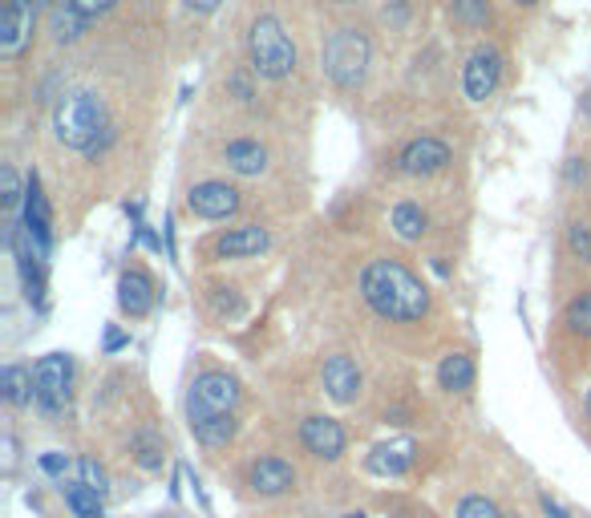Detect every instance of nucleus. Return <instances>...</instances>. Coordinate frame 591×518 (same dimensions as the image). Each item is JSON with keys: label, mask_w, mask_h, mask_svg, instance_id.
Here are the masks:
<instances>
[{"label": "nucleus", "mask_w": 591, "mask_h": 518, "mask_svg": "<svg viewBox=\"0 0 591 518\" xmlns=\"http://www.w3.org/2000/svg\"><path fill=\"white\" fill-rule=\"evenodd\" d=\"M361 296L381 320L409 324L430 312V292L426 284L402 264V260H373L361 267Z\"/></svg>", "instance_id": "1"}, {"label": "nucleus", "mask_w": 591, "mask_h": 518, "mask_svg": "<svg viewBox=\"0 0 591 518\" xmlns=\"http://www.w3.org/2000/svg\"><path fill=\"white\" fill-rule=\"evenodd\" d=\"M54 130L69 150H85V154H94L97 142L109 134L106 102H102L97 93H90V90L66 93V97L57 102V110H54Z\"/></svg>", "instance_id": "2"}, {"label": "nucleus", "mask_w": 591, "mask_h": 518, "mask_svg": "<svg viewBox=\"0 0 591 518\" xmlns=\"http://www.w3.org/2000/svg\"><path fill=\"white\" fill-rule=\"evenodd\" d=\"M247 57H252V69L259 78L280 81L296 69V45L292 37L283 33V25L276 16H256L252 21V33H247Z\"/></svg>", "instance_id": "3"}, {"label": "nucleus", "mask_w": 591, "mask_h": 518, "mask_svg": "<svg viewBox=\"0 0 591 518\" xmlns=\"http://www.w3.org/2000/svg\"><path fill=\"white\" fill-rule=\"evenodd\" d=\"M369 69V37L361 28H336L324 45V73L340 90H357Z\"/></svg>", "instance_id": "4"}, {"label": "nucleus", "mask_w": 591, "mask_h": 518, "mask_svg": "<svg viewBox=\"0 0 591 518\" xmlns=\"http://www.w3.org/2000/svg\"><path fill=\"white\" fill-rule=\"evenodd\" d=\"M240 405V381L231 372H202L187 393V422H207V417H231Z\"/></svg>", "instance_id": "5"}, {"label": "nucleus", "mask_w": 591, "mask_h": 518, "mask_svg": "<svg viewBox=\"0 0 591 518\" xmlns=\"http://www.w3.org/2000/svg\"><path fill=\"white\" fill-rule=\"evenodd\" d=\"M33 385H37V405L45 413H61L73 393V360L69 353H49L33 365Z\"/></svg>", "instance_id": "6"}, {"label": "nucleus", "mask_w": 591, "mask_h": 518, "mask_svg": "<svg viewBox=\"0 0 591 518\" xmlns=\"http://www.w3.org/2000/svg\"><path fill=\"white\" fill-rule=\"evenodd\" d=\"M300 441H304V450L312 453V458H321V462H336L340 453H345V446H349V434H345V426L336 422V417H304V426H300Z\"/></svg>", "instance_id": "7"}, {"label": "nucleus", "mask_w": 591, "mask_h": 518, "mask_svg": "<svg viewBox=\"0 0 591 518\" xmlns=\"http://www.w3.org/2000/svg\"><path fill=\"white\" fill-rule=\"evenodd\" d=\"M502 81V54L498 49H478V54L466 61V73H462V90L471 102H486L490 93L498 90Z\"/></svg>", "instance_id": "8"}, {"label": "nucleus", "mask_w": 591, "mask_h": 518, "mask_svg": "<svg viewBox=\"0 0 591 518\" xmlns=\"http://www.w3.org/2000/svg\"><path fill=\"white\" fill-rule=\"evenodd\" d=\"M187 207L199 215V219H228V215L240 211V191L228 183H199V186H190Z\"/></svg>", "instance_id": "9"}, {"label": "nucleus", "mask_w": 591, "mask_h": 518, "mask_svg": "<svg viewBox=\"0 0 591 518\" xmlns=\"http://www.w3.org/2000/svg\"><path fill=\"white\" fill-rule=\"evenodd\" d=\"M450 162V147L442 138H414L409 147L397 154V166L414 179H426V174H438Z\"/></svg>", "instance_id": "10"}, {"label": "nucleus", "mask_w": 591, "mask_h": 518, "mask_svg": "<svg viewBox=\"0 0 591 518\" xmlns=\"http://www.w3.org/2000/svg\"><path fill=\"white\" fill-rule=\"evenodd\" d=\"M417 462V441L414 438H393V441H381V446H373V453H369V474H376V479H402L405 470Z\"/></svg>", "instance_id": "11"}, {"label": "nucleus", "mask_w": 591, "mask_h": 518, "mask_svg": "<svg viewBox=\"0 0 591 518\" xmlns=\"http://www.w3.org/2000/svg\"><path fill=\"white\" fill-rule=\"evenodd\" d=\"M324 393L336 405H352V401L361 398V369H357V360H349L345 353L324 360Z\"/></svg>", "instance_id": "12"}, {"label": "nucleus", "mask_w": 591, "mask_h": 518, "mask_svg": "<svg viewBox=\"0 0 591 518\" xmlns=\"http://www.w3.org/2000/svg\"><path fill=\"white\" fill-rule=\"evenodd\" d=\"M154 300H159V292H154V279L142 272V267H126L118 279V304L126 316L142 320L154 308Z\"/></svg>", "instance_id": "13"}, {"label": "nucleus", "mask_w": 591, "mask_h": 518, "mask_svg": "<svg viewBox=\"0 0 591 518\" xmlns=\"http://www.w3.org/2000/svg\"><path fill=\"white\" fill-rule=\"evenodd\" d=\"M28 37H33V13L13 4V0H4V13H0V57H21L25 54Z\"/></svg>", "instance_id": "14"}, {"label": "nucleus", "mask_w": 591, "mask_h": 518, "mask_svg": "<svg viewBox=\"0 0 591 518\" xmlns=\"http://www.w3.org/2000/svg\"><path fill=\"white\" fill-rule=\"evenodd\" d=\"M247 482H252L256 494L276 498V494H288L296 486V470L292 462H283V458H259V462H252V470H247Z\"/></svg>", "instance_id": "15"}, {"label": "nucleus", "mask_w": 591, "mask_h": 518, "mask_svg": "<svg viewBox=\"0 0 591 518\" xmlns=\"http://www.w3.org/2000/svg\"><path fill=\"white\" fill-rule=\"evenodd\" d=\"M268 243H271V235L264 231V227L247 223V227H235V231H228V235H219L216 255H223V260H247V255L268 252Z\"/></svg>", "instance_id": "16"}, {"label": "nucleus", "mask_w": 591, "mask_h": 518, "mask_svg": "<svg viewBox=\"0 0 591 518\" xmlns=\"http://www.w3.org/2000/svg\"><path fill=\"white\" fill-rule=\"evenodd\" d=\"M49 223H54V219H49V203H45V195H40V183H37V179H28V191H25V231L40 243V248H45V252H49V240H54V235H49Z\"/></svg>", "instance_id": "17"}, {"label": "nucleus", "mask_w": 591, "mask_h": 518, "mask_svg": "<svg viewBox=\"0 0 591 518\" xmlns=\"http://www.w3.org/2000/svg\"><path fill=\"white\" fill-rule=\"evenodd\" d=\"M474 377H478V369H474L471 353H450V357H442V365H438V385H442L445 393H466V389L474 385Z\"/></svg>", "instance_id": "18"}, {"label": "nucleus", "mask_w": 591, "mask_h": 518, "mask_svg": "<svg viewBox=\"0 0 591 518\" xmlns=\"http://www.w3.org/2000/svg\"><path fill=\"white\" fill-rule=\"evenodd\" d=\"M130 450H135V462L147 470V474H159L162 465H166V438H162L159 429H150V426H142L130 438Z\"/></svg>", "instance_id": "19"}, {"label": "nucleus", "mask_w": 591, "mask_h": 518, "mask_svg": "<svg viewBox=\"0 0 591 518\" xmlns=\"http://www.w3.org/2000/svg\"><path fill=\"white\" fill-rule=\"evenodd\" d=\"M223 159H228V166L235 174H259L268 166V150L252 142V138H235V142L223 147Z\"/></svg>", "instance_id": "20"}, {"label": "nucleus", "mask_w": 591, "mask_h": 518, "mask_svg": "<svg viewBox=\"0 0 591 518\" xmlns=\"http://www.w3.org/2000/svg\"><path fill=\"white\" fill-rule=\"evenodd\" d=\"M61 494H66V506L73 510V518H106V498L90 491L85 482H66Z\"/></svg>", "instance_id": "21"}, {"label": "nucleus", "mask_w": 591, "mask_h": 518, "mask_svg": "<svg viewBox=\"0 0 591 518\" xmlns=\"http://www.w3.org/2000/svg\"><path fill=\"white\" fill-rule=\"evenodd\" d=\"M235 429H240V422H235V413H231V417H207V422H195L190 434H195V441L207 446V450H223V446L235 438Z\"/></svg>", "instance_id": "22"}, {"label": "nucleus", "mask_w": 591, "mask_h": 518, "mask_svg": "<svg viewBox=\"0 0 591 518\" xmlns=\"http://www.w3.org/2000/svg\"><path fill=\"white\" fill-rule=\"evenodd\" d=\"M0 389H4V401H9V405H28V401L37 398L33 372H28L25 365H9V369L0 372Z\"/></svg>", "instance_id": "23"}, {"label": "nucleus", "mask_w": 591, "mask_h": 518, "mask_svg": "<svg viewBox=\"0 0 591 518\" xmlns=\"http://www.w3.org/2000/svg\"><path fill=\"white\" fill-rule=\"evenodd\" d=\"M90 28V16H81L78 9H69V4H61V9H54L49 13V33H54V41H78L81 33Z\"/></svg>", "instance_id": "24"}, {"label": "nucleus", "mask_w": 591, "mask_h": 518, "mask_svg": "<svg viewBox=\"0 0 591 518\" xmlns=\"http://www.w3.org/2000/svg\"><path fill=\"white\" fill-rule=\"evenodd\" d=\"M393 231H397L402 240H421V235H426V211H421L417 203H397V207H393Z\"/></svg>", "instance_id": "25"}, {"label": "nucleus", "mask_w": 591, "mask_h": 518, "mask_svg": "<svg viewBox=\"0 0 591 518\" xmlns=\"http://www.w3.org/2000/svg\"><path fill=\"white\" fill-rule=\"evenodd\" d=\"M450 13H454L457 25H466V28L490 25V4H486V0H454Z\"/></svg>", "instance_id": "26"}, {"label": "nucleus", "mask_w": 591, "mask_h": 518, "mask_svg": "<svg viewBox=\"0 0 591 518\" xmlns=\"http://www.w3.org/2000/svg\"><path fill=\"white\" fill-rule=\"evenodd\" d=\"M567 329L576 336H591V288L567 304Z\"/></svg>", "instance_id": "27"}, {"label": "nucleus", "mask_w": 591, "mask_h": 518, "mask_svg": "<svg viewBox=\"0 0 591 518\" xmlns=\"http://www.w3.org/2000/svg\"><path fill=\"white\" fill-rule=\"evenodd\" d=\"M78 482H85V486L94 494H102V498H106V491H109V474L97 458H78Z\"/></svg>", "instance_id": "28"}, {"label": "nucleus", "mask_w": 591, "mask_h": 518, "mask_svg": "<svg viewBox=\"0 0 591 518\" xmlns=\"http://www.w3.org/2000/svg\"><path fill=\"white\" fill-rule=\"evenodd\" d=\"M457 518H507V515H502L486 494H466V498L457 503Z\"/></svg>", "instance_id": "29"}, {"label": "nucleus", "mask_w": 591, "mask_h": 518, "mask_svg": "<svg viewBox=\"0 0 591 518\" xmlns=\"http://www.w3.org/2000/svg\"><path fill=\"white\" fill-rule=\"evenodd\" d=\"M69 465H73V458H69L66 450H49V453H40L37 458V470L45 474V479H66Z\"/></svg>", "instance_id": "30"}, {"label": "nucleus", "mask_w": 591, "mask_h": 518, "mask_svg": "<svg viewBox=\"0 0 591 518\" xmlns=\"http://www.w3.org/2000/svg\"><path fill=\"white\" fill-rule=\"evenodd\" d=\"M567 243H571V252H576L583 264H591V227L588 223L567 227Z\"/></svg>", "instance_id": "31"}, {"label": "nucleus", "mask_w": 591, "mask_h": 518, "mask_svg": "<svg viewBox=\"0 0 591 518\" xmlns=\"http://www.w3.org/2000/svg\"><path fill=\"white\" fill-rule=\"evenodd\" d=\"M21 195H25V191H21V179H16V171H13V166H4V171H0V203L13 211L16 203H21Z\"/></svg>", "instance_id": "32"}, {"label": "nucleus", "mask_w": 591, "mask_h": 518, "mask_svg": "<svg viewBox=\"0 0 591 518\" xmlns=\"http://www.w3.org/2000/svg\"><path fill=\"white\" fill-rule=\"evenodd\" d=\"M66 4H69V9H78L81 16H90V21L114 9V0H66Z\"/></svg>", "instance_id": "33"}, {"label": "nucleus", "mask_w": 591, "mask_h": 518, "mask_svg": "<svg viewBox=\"0 0 591 518\" xmlns=\"http://www.w3.org/2000/svg\"><path fill=\"white\" fill-rule=\"evenodd\" d=\"M538 506H543V515H547V518H576L564 503H559V498H552L547 491L538 494Z\"/></svg>", "instance_id": "34"}, {"label": "nucleus", "mask_w": 591, "mask_h": 518, "mask_svg": "<svg viewBox=\"0 0 591 518\" xmlns=\"http://www.w3.org/2000/svg\"><path fill=\"white\" fill-rule=\"evenodd\" d=\"M228 85H231V93H235L240 102H252V81L243 78V73H235V78H231Z\"/></svg>", "instance_id": "35"}, {"label": "nucleus", "mask_w": 591, "mask_h": 518, "mask_svg": "<svg viewBox=\"0 0 591 518\" xmlns=\"http://www.w3.org/2000/svg\"><path fill=\"white\" fill-rule=\"evenodd\" d=\"M190 13H216L219 9V0H183Z\"/></svg>", "instance_id": "36"}, {"label": "nucleus", "mask_w": 591, "mask_h": 518, "mask_svg": "<svg viewBox=\"0 0 591 518\" xmlns=\"http://www.w3.org/2000/svg\"><path fill=\"white\" fill-rule=\"evenodd\" d=\"M126 345H130V336H121V333H114V329H109V333H106V348H109V353H118V348H126Z\"/></svg>", "instance_id": "37"}, {"label": "nucleus", "mask_w": 591, "mask_h": 518, "mask_svg": "<svg viewBox=\"0 0 591 518\" xmlns=\"http://www.w3.org/2000/svg\"><path fill=\"white\" fill-rule=\"evenodd\" d=\"M583 159H571L567 162V183H583V166H579Z\"/></svg>", "instance_id": "38"}, {"label": "nucleus", "mask_w": 591, "mask_h": 518, "mask_svg": "<svg viewBox=\"0 0 591 518\" xmlns=\"http://www.w3.org/2000/svg\"><path fill=\"white\" fill-rule=\"evenodd\" d=\"M13 4H21V9H28V13H37L40 0H13Z\"/></svg>", "instance_id": "39"}, {"label": "nucleus", "mask_w": 591, "mask_h": 518, "mask_svg": "<svg viewBox=\"0 0 591 518\" xmlns=\"http://www.w3.org/2000/svg\"><path fill=\"white\" fill-rule=\"evenodd\" d=\"M340 518H369L364 510H349V515H340Z\"/></svg>", "instance_id": "40"}, {"label": "nucleus", "mask_w": 591, "mask_h": 518, "mask_svg": "<svg viewBox=\"0 0 591 518\" xmlns=\"http://www.w3.org/2000/svg\"><path fill=\"white\" fill-rule=\"evenodd\" d=\"M588 417H591V393H588Z\"/></svg>", "instance_id": "41"}, {"label": "nucleus", "mask_w": 591, "mask_h": 518, "mask_svg": "<svg viewBox=\"0 0 591 518\" xmlns=\"http://www.w3.org/2000/svg\"><path fill=\"white\" fill-rule=\"evenodd\" d=\"M519 4H535V0H519Z\"/></svg>", "instance_id": "42"}, {"label": "nucleus", "mask_w": 591, "mask_h": 518, "mask_svg": "<svg viewBox=\"0 0 591 518\" xmlns=\"http://www.w3.org/2000/svg\"><path fill=\"white\" fill-rule=\"evenodd\" d=\"M159 518H178V515H159Z\"/></svg>", "instance_id": "43"}]
</instances>
